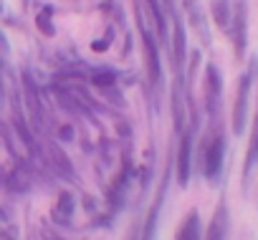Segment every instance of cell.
I'll use <instances>...</instances> for the list:
<instances>
[{
	"mask_svg": "<svg viewBox=\"0 0 258 240\" xmlns=\"http://www.w3.org/2000/svg\"><path fill=\"white\" fill-rule=\"evenodd\" d=\"M223 157H225V139H215L208 149H205V157H203V172L205 177L215 180L223 170Z\"/></svg>",
	"mask_w": 258,
	"mask_h": 240,
	"instance_id": "1",
	"label": "cell"
},
{
	"mask_svg": "<svg viewBox=\"0 0 258 240\" xmlns=\"http://www.w3.org/2000/svg\"><path fill=\"white\" fill-rule=\"evenodd\" d=\"M225 237H228V207L220 202L215 215H213V222L208 227L205 240H225Z\"/></svg>",
	"mask_w": 258,
	"mask_h": 240,
	"instance_id": "2",
	"label": "cell"
},
{
	"mask_svg": "<svg viewBox=\"0 0 258 240\" xmlns=\"http://www.w3.org/2000/svg\"><path fill=\"white\" fill-rule=\"evenodd\" d=\"M177 240H203V232H200V215L192 210L187 212V217L182 220L180 230H177Z\"/></svg>",
	"mask_w": 258,
	"mask_h": 240,
	"instance_id": "3",
	"label": "cell"
},
{
	"mask_svg": "<svg viewBox=\"0 0 258 240\" xmlns=\"http://www.w3.org/2000/svg\"><path fill=\"white\" fill-rule=\"evenodd\" d=\"M190 149H192V144L185 137L182 144H180V152H177V180H180V185H187V180H190Z\"/></svg>",
	"mask_w": 258,
	"mask_h": 240,
	"instance_id": "4",
	"label": "cell"
},
{
	"mask_svg": "<svg viewBox=\"0 0 258 240\" xmlns=\"http://www.w3.org/2000/svg\"><path fill=\"white\" fill-rule=\"evenodd\" d=\"M245 94H248V78H243L240 91H238V104H235V134L243 132V114H245Z\"/></svg>",
	"mask_w": 258,
	"mask_h": 240,
	"instance_id": "5",
	"label": "cell"
},
{
	"mask_svg": "<svg viewBox=\"0 0 258 240\" xmlns=\"http://www.w3.org/2000/svg\"><path fill=\"white\" fill-rule=\"evenodd\" d=\"M258 162V116H255V129H253V142H250V149H248V162H245V175L255 167Z\"/></svg>",
	"mask_w": 258,
	"mask_h": 240,
	"instance_id": "6",
	"label": "cell"
},
{
	"mask_svg": "<svg viewBox=\"0 0 258 240\" xmlns=\"http://www.w3.org/2000/svg\"><path fill=\"white\" fill-rule=\"evenodd\" d=\"M48 13H51V11L46 8V11H43V16H38V28H43V31L51 36V33H53V28H51V23H48Z\"/></svg>",
	"mask_w": 258,
	"mask_h": 240,
	"instance_id": "7",
	"label": "cell"
}]
</instances>
